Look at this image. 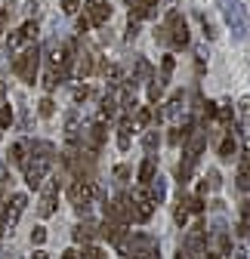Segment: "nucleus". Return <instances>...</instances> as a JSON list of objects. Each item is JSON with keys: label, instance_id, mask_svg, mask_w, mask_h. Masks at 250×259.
<instances>
[{"label": "nucleus", "instance_id": "13", "mask_svg": "<svg viewBox=\"0 0 250 259\" xmlns=\"http://www.w3.org/2000/svg\"><path fill=\"white\" fill-rule=\"evenodd\" d=\"M10 126H13V108L7 99V87L0 80V130H10Z\"/></svg>", "mask_w": 250, "mask_h": 259}, {"label": "nucleus", "instance_id": "33", "mask_svg": "<svg viewBox=\"0 0 250 259\" xmlns=\"http://www.w3.org/2000/svg\"><path fill=\"white\" fill-rule=\"evenodd\" d=\"M216 117H220L223 123H229V120H232V108H229V105H223V108H216Z\"/></svg>", "mask_w": 250, "mask_h": 259}, {"label": "nucleus", "instance_id": "37", "mask_svg": "<svg viewBox=\"0 0 250 259\" xmlns=\"http://www.w3.org/2000/svg\"><path fill=\"white\" fill-rule=\"evenodd\" d=\"M7 176H10V167H7V164H0V182H7Z\"/></svg>", "mask_w": 250, "mask_h": 259}, {"label": "nucleus", "instance_id": "29", "mask_svg": "<svg viewBox=\"0 0 250 259\" xmlns=\"http://www.w3.org/2000/svg\"><path fill=\"white\" fill-rule=\"evenodd\" d=\"M148 117H151V111H148V108H142V111H136V120H133V126H136V130H142V126L148 123Z\"/></svg>", "mask_w": 250, "mask_h": 259}, {"label": "nucleus", "instance_id": "9", "mask_svg": "<svg viewBox=\"0 0 250 259\" xmlns=\"http://www.w3.org/2000/svg\"><path fill=\"white\" fill-rule=\"evenodd\" d=\"M56 194H59V179H50V182H47V188H44V198H40V207H37V213H40L44 219L56 213Z\"/></svg>", "mask_w": 250, "mask_h": 259}, {"label": "nucleus", "instance_id": "8", "mask_svg": "<svg viewBox=\"0 0 250 259\" xmlns=\"http://www.w3.org/2000/svg\"><path fill=\"white\" fill-rule=\"evenodd\" d=\"M25 204H28L25 194H13V198L7 201V207L0 210V225H4V229H13V225L19 222V216H22V210H25Z\"/></svg>", "mask_w": 250, "mask_h": 259}, {"label": "nucleus", "instance_id": "19", "mask_svg": "<svg viewBox=\"0 0 250 259\" xmlns=\"http://www.w3.org/2000/svg\"><path fill=\"white\" fill-rule=\"evenodd\" d=\"M25 151H28V142H25V139L16 142V145L10 148V164H19V167H22V164H25V157H28Z\"/></svg>", "mask_w": 250, "mask_h": 259}, {"label": "nucleus", "instance_id": "1", "mask_svg": "<svg viewBox=\"0 0 250 259\" xmlns=\"http://www.w3.org/2000/svg\"><path fill=\"white\" fill-rule=\"evenodd\" d=\"M53 160H56V145L53 142H28V157H25V182L31 188H40L50 167H53Z\"/></svg>", "mask_w": 250, "mask_h": 259}, {"label": "nucleus", "instance_id": "10", "mask_svg": "<svg viewBox=\"0 0 250 259\" xmlns=\"http://www.w3.org/2000/svg\"><path fill=\"white\" fill-rule=\"evenodd\" d=\"M111 19V7L105 4V0H93L90 10H87V22L90 25H105Z\"/></svg>", "mask_w": 250, "mask_h": 259}, {"label": "nucleus", "instance_id": "32", "mask_svg": "<svg viewBox=\"0 0 250 259\" xmlns=\"http://www.w3.org/2000/svg\"><path fill=\"white\" fill-rule=\"evenodd\" d=\"M44 241H47V229H34V232H31V244H37V247H40Z\"/></svg>", "mask_w": 250, "mask_h": 259}, {"label": "nucleus", "instance_id": "7", "mask_svg": "<svg viewBox=\"0 0 250 259\" xmlns=\"http://www.w3.org/2000/svg\"><path fill=\"white\" fill-rule=\"evenodd\" d=\"M170 74H173V59L164 56V62H161V74L148 83V99H151V102H158L161 96H164V90H167V83H170Z\"/></svg>", "mask_w": 250, "mask_h": 259}, {"label": "nucleus", "instance_id": "31", "mask_svg": "<svg viewBox=\"0 0 250 259\" xmlns=\"http://www.w3.org/2000/svg\"><path fill=\"white\" fill-rule=\"evenodd\" d=\"M204 188H220V173H216V170H210V173H207V182H204Z\"/></svg>", "mask_w": 250, "mask_h": 259}, {"label": "nucleus", "instance_id": "36", "mask_svg": "<svg viewBox=\"0 0 250 259\" xmlns=\"http://www.w3.org/2000/svg\"><path fill=\"white\" fill-rule=\"evenodd\" d=\"M87 28H90V22H87V16H80L77 19V31H87Z\"/></svg>", "mask_w": 250, "mask_h": 259}, {"label": "nucleus", "instance_id": "28", "mask_svg": "<svg viewBox=\"0 0 250 259\" xmlns=\"http://www.w3.org/2000/svg\"><path fill=\"white\" fill-rule=\"evenodd\" d=\"M77 259H105V256L96 247H84V253H77Z\"/></svg>", "mask_w": 250, "mask_h": 259}, {"label": "nucleus", "instance_id": "15", "mask_svg": "<svg viewBox=\"0 0 250 259\" xmlns=\"http://www.w3.org/2000/svg\"><path fill=\"white\" fill-rule=\"evenodd\" d=\"M93 238H96V222H93V219L80 222L77 229H74V241H77V244H90Z\"/></svg>", "mask_w": 250, "mask_h": 259}, {"label": "nucleus", "instance_id": "4", "mask_svg": "<svg viewBox=\"0 0 250 259\" xmlns=\"http://www.w3.org/2000/svg\"><path fill=\"white\" fill-rule=\"evenodd\" d=\"M154 207H158V204L151 201L148 185H139V188L130 194V219H133V222H148L151 213H154Z\"/></svg>", "mask_w": 250, "mask_h": 259}, {"label": "nucleus", "instance_id": "21", "mask_svg": "<svg viewBox=\"0 0 250 259\" xmlns=\"http://www.w3.org/2000/svg\"><path fill=\"white\" fill-rule=\"evenodd\" d=\"M158 145H161V136H158V130H151V133H145V136H142V148H145L148 154H151L154 148H158Z\"/></svg>", "mask_w": 250, "mask_h": 259}, {"label": "nucleus", "instance_id": "6", "mask_svg": "<svg viewBox=\"0 0 250 259\" xmlns=\"http://www.w3.org/2000/svg\"><path fill=\"white\" fill-rule=\"evenodd\" d=\"M37 40V22H25L19 31H13V34L7 37V50L13 53V56H19L25 47H31Z\"/></svg>", "mask_w": 250, "mask_h": 259}, {"label": "nucleus", "instance_id": "12", "mask_svg": "<svg viewBox=\"0 0 250 259\" xmlns=\"http://www.w3.org/2000/svg\"><path fill=\"white\" fill-rule=\"evenodd\" d=\"M195 164H198V151H189L185 148V157L179 160V170H176V179H179V185H185L192 179V173H195Z\"/></svg>", "mask_w": 250, "mask_h": 259}, {"label": "nucleus", "instance_id": "35", "mask_svg": "<svg viewBox=\"0 0 250 259\" xmlns=\"http://www.w3.org/2000/svg\"><path fill=\"white\" fill-rule=\"evenodd\" d=\"M130 259H158V253H130Z\"/></svg>", "mask_w": 250, "mask_h": 259}, {"label": "nucleus", "instance_id": "27", "mask_svg": "<svg viewBox=\"0 0 250 259\" xmlns=\"http://www.w3.org/2000/svg\"><path fill=\"white\" fill-rule=\"evenodd\" d=\"M37 111H40V117H53L56 102H53V99H40V102H37Z\"/></svg>", "mask_w": 250, "mask_h": 259}, {"label": "nucleus", "instance_id": "22", "mask_svg": "<svg viewBox=\"0 0 250 259\" xmlns=\"http://www.w3.org/2000/svg\"><path fill=\"white\" fill-rule=\"evenodd\" d=\"M189 213H192V210H189V201H185V198H179V204H176V213H173V216H176V222H179V225H185V222H189Z\"/></svg>", "mask_w": 250, "mask_h": 259}, {"label": "nucleus", "instance_id": "2", "mask_svg": "<svg viewBox=\"0 0 250 259\" xmlns=\"http://www.w3.org/2000/svg\"><path fill=\"white\" fill-rule=\"evenodd\" d=\"M37 68H40V50H37V44L25 47V50L13 59V71H16V77L25 80V83H34V80H37Z\"/></svg>", "mask_w": 250, "mask_h": 259}, {"label": "nucleus", "instance_id": "23", "mask_svg": "<svg viewBox=\"0 0 250 259\" xmlns=\"http://www.w3.org/2000/svg\"><path fill=\"white\" fill-rule=\"evenodd\" d=\"M93 71V56L90 53H80V62H77V77H87Z\"/></svg>", "mask_w": 250, "mask_h": 259}, {"label": "nucleus", "instance_id": "40", "mask_svg": "<svg viewBox=\"0 0 250 259\" xmlns=\"http://www.w3.org/2000/svg\"><path fill=\"white\" fill-rule=\"evenodd\" d=\"M176 259H189V253H185V250H179V256Z\"/></svg>", "mask_w": 250, "mask_h": 259}, {"label": "nucleus", "instance_id": "34", "mask_svg": "<svg viewBox=\"0 0 250 259\" xmlns=\"http://www.w3.org/2000/svg\"><path fill=\"white\" fill-rule=\"evenodd\" d=\"M87 96H90V90H87V87H77V90H74V102H84Z\"/></svg>", "mask_w": 250, "mask_h": 259}, {"label": "nucleus", "instance_id": "3", "mask_svg": "<svg viewBox=\"0 0 250 259\" xmlns=\"http://www.w3.org/2000/svg\"><path fill=\"white\" fill-rule=\"evenodd\" d=\"M99 198V185L93 182V179H74V185L68 188V201L74 204L77 213H87L90 204Z\"/></svg>", "mask_w": 250, "mask_h": 259}, {"label": "nucleus", "instance_id": "11", "mask_svg": "<svg viewBox=\"0 0 250 259\" xmlns=\"http://www.w3.org/2000/svg\"><path fill=\"white\" fill-rule=\"evenodd\" d=\"M102 139H105V126H102V120L90 123V126H87V133H84V145H87V151H99Z\"/></svg>", "mask_w": 250, "mask_h": 259}, {"label": "nucleus", "instance_id": "38", "mask_svg": "<svg viewBox=\"0 0 250 259\" xmlns=\"http://www.w3.org/2000/svg\"><path fill=\"white\" fill-rule=\"evenodd\" d=\"M244 222H250V201H247V207H244Z\"/></svg>", "mask_w": 250, "mask_h": 259}, {"label": "nucleus", "instance_id": "26", "mask_svg": "<svg viewBox=\"0 0 250 259\" xmlns=\"http://www.w3.org/2000/svg\"><path fill=\"white\" fill-rule=\"evenodd\" d=\"M220 157H223V160H232V157H235V139H223V145H220Z\"/></svg>", "mask_w": 250, "mask_h": 259}, {"label": "nucleus", "instance_id": "24", "mask_svg": "<svg viewBox=\"0 0 250 259\" xmlns=\"http://www.w3.org/2000/svg\"><path fill=\"white\" fill-rule=\"evenodd\" d=\"M238 188H241V191L250 188V157L244 160V167H241V173H238Z\"/></svg>", "mask_w": 250, "mask_h": 259}, {"label": "nucleus", "instance_id": "20", "mask_svg": "<svg viewBox=\"0 0 250 259\" xmlns=\"http://www.w3.org/2000/svg\"><path fill=\"white\" fill-rule=\"evenodd\" d=\"M151 179H154V157H145L139 167V185H148Z\"/></svg>", "mask_w": 250, "mask_h": 259}, {"label": "nucleus", "instance_id": "39", "mask_svg": "<svg viewBox=\"0 0 250 259\" xmlns=\"http://www.w3.org/2000/svg\"><path fill=\"white\" fill-rule=\"evenodd\" d=\"M62 259H77V253H74V250H68V253H65V256H62Z\"/></svg>", "mask_w": 250, "mask_h": 259}, {"label": "nucleus", "instance_id": "30", "mask_svg": "<svg viewBox=\"0 0 250 259\" xmlns=\"http://www.w3.org/2000/svg\"><path fill=\"white\" fill-rule=\"evenodd\" d=\"M105 77H108V83H111V87H117V83H120V77H123V71L114 65V68H108V74H105Z\"/></svg>", "mask_w": 250, "mask_h": 259}, {"label": "nucleus", "instance_id": "16", "mask_svg": "<svg viewBox=\"0 0 250 259\" xmlns=\"http://www.w3.org/2000/svg\"><path fill=\"white\" fill-rule=\"evenodd\" d=\"M130 130H133V120H130V117H123L120 126H117V148H120V151H127V148H130Z\"/></svg>", "mask_w": 250, "mask_h": 259}, {"label": "nucleus", "instance_id": "17", "mask_svg": "<svg viewBox=\"0 0 250 259\" xmlns=\"http://www.w3.org/2000/svg\"><path fill=\"white\" fill-rule=\"evenodd\" d=\"M145 80H151V65L145 59H139L136 62V74H133V87L136 83H145Z\"/></svg>", "mask_w": 250, "mask_h": 259}, {"label": "nucleus", "instance_id": "14", "mask_svg": "<svg viewBox=\"0 0 250 259\" xmlns=\"http://www.w3.org/2000/svg\"><path fill=\"white\" fill-rule=\"evenodd\" d=\"M226 22L232 25V31H238V34H241V28H244V4H232L226 10Z\"/></svg>", "mask_w": 250, "mask_h": 259}, {"label": "nucleus", "instance_id": "5", "mask_svg": "<svg viewBox=\"0 0 250 259\" xmlns=\"http://www.w3.org/2000/svg\"><path fill=\"white\" fill-rule=\"evenodd\" d=\"M164 28H167V44H173L176 50L189 44V25H185V19H182L176 10H170V13H167Z\"/></svg>", "mask_w": 250, "mask_h": 259}, {"label": "nucleus", "instance_id": "41", "mask_svg": "<svg viewBox=\"0 0 250 259\" xmlns=\"http://www.w3.org/2000/svg\"><path fill=\"white\" fill-rule=\"evenodd\" d=\"M207 259H220V256H207Z\"/></svg>", "mask_w": 250, "mask_h": 259}, {"label": "nucleus", "instance_id": "18", "mask_svg": "<svg viewBox=\"0 0 250 259\" xmlns=\"http://www.w3.org/2000/svg\"><path fill=\"white\" fill-rule=\"evenodd\" d=\"M182 102H185V96H182V93H173L170 102H167V108H164V117H176V114L182 111Z\"/></svg>", "mask_w": 250, "mask_h": 259}, {"label": "nucleus", "instance_id": "25", "mask_svg": "<svg viewBox=\"0 0 250 259\" xmlns=\"http://www.w3.org/2000/svg\"><path fill=\"white\" fill-rule=\"evenodd\" d=\"M127 179H130V167H114V185L117 188H123V185H127Z\"/></svg>", "mask_w": 250, "mask_h": 259}]
</instances>
